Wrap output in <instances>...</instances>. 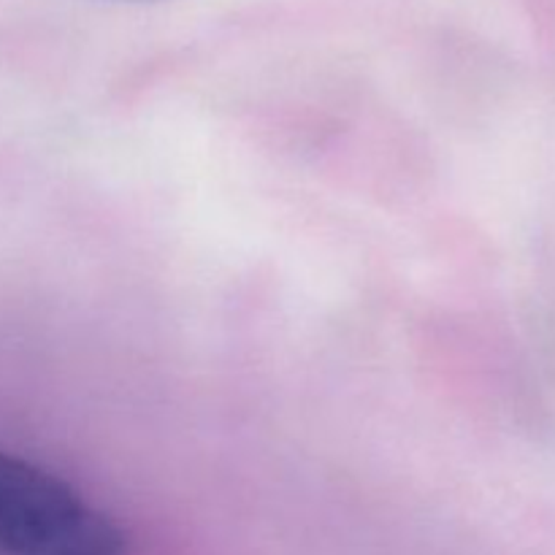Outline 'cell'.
<instances>
[{"label":"cell","instance_id":"1","mask_svg":"<svg viewBox=\"0 0 555 555\" xmlns=\"http://www.w3.org/2000/svg\"><path fill=\"white\" fill-rule=\"evenodd\" d=\"M0 555H128V537L68 482L0 453Z\"/></svg>","mask_w":555,"mask_h":555}]
</instances>
